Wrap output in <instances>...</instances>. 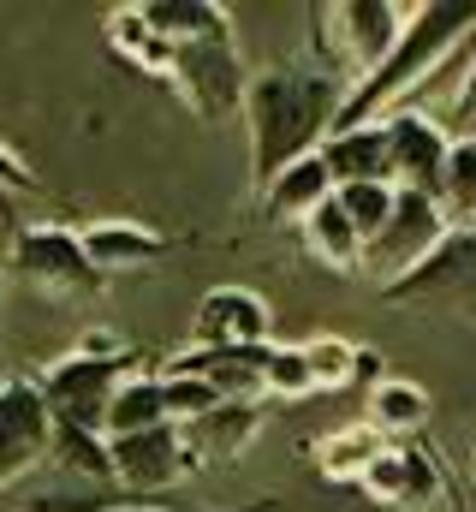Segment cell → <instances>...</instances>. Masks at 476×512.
Wrapping results in <instances>:
<instances>
[{"mask_svg": "<svg viewBox=\"0 0 476 512\" xmlns=\"http://www.w3.org/2000/svg\"><path fill=\"white\" fill-rule=\"evenodd\" d=\"M387 358L375 352V346H357V370H352V382H363V387H381L387 382V370H381Z\"/></svg>", "mask_w": 476, "mask_h": 512, "instance_id": "obj_31", "label": "cell"}, {"mask_svg": "<svg viewBox=\"0 0 476 512\" xmlns=\"http://www.w3.org/2000/svg\"><path fill=\"white\" fill-rule=\"evenodd\" d=\"M137 370H149V358L125 352L114 334H84V346L66 352V358H54V364L36 376V387H42V405H48L54 429L108 435V405H114V393L131 382Z\"/></svg>", "mask_w": 476, "mask_h": 512, "instance_id": "obj_3", "label": "cell"}, {"mask_svg": "<svg viewBox=\"0 0 476 512\" xmlns=\"http://www.w3.org/2000/svg\"><path fill=\"white\" fill-rule=\"evenodd\" d=\"M405 12L411 6H399V0H334V6H316L322 48L340 60V78L346 84L369 78L387 60V48L405 30Z\"/></svg>", "mask_w": 476, "mask_h": 512, "instance_id": "obj_6", "label": "cell"}, {"mask_svg": "<svg viewBox=\"0 0 476 512\" xmlns=\"http://www.w3.org/2000/svg\"><path fill=\"white\" fill-rule=\"evenodd\" d=\"M387 304H476V227H447V239L411 274L381 286Z\"/></svg>", "mask_w": 476, "mask_h": 512, "instance_id": "obj_9", "label": "cell"}, {"mask_svg": "<svg viewBox=\"0 0 476 512\" xmlns=\"http://www.w3.org/2000/svg\"><path fill=\"white\" fill-rule=\"evenodd\" d=\"M322 155V167H328V179L334 185H393V167H387V131L381 120H369V126H352V131H328V143L316 149Z\"/></svg>", "mask_w": 476, "mask_h": 512, "instance_id": "obj_16", "label": "cell"}, {"mask_svg": "<svg viewBox=\"0 0 476 512\" xmlns=\"http://www.w3.org/2000/svg\"><path fill=\"white\" fill-rule=\"evenodd\" d=\"M387 131V167H393V185L399 191H429L441 197V167H447V149H453V131L417 108H393L381 114Z\"/></svg>", "mask_w": 476, "mask_h": 512, "instance_id": "obj_10", "label": "cell"}, {"mask_svg": "<svg viewBox=\"0 0 476 512\" xmlns=\"http://www.w3.org/2000/svg\"><path fill=\"white\" fill-rule=\"evenodd\" d=\"M191 346L197 352H238V346H268V298L250 286H215L203 292L191 316Z\"/></svg>", "mask_w": 476, "mask_h": 512, "instance_id": "obj_12", "label": "cell"}, {"mask_svg": "<svg viewBox=\"0 0 476 512\" xmlns=\"http://www.w3.org/2000/svg\"><path fill=\"white\" fill-rule=\"evenodd\" d=\"M381 447H387L381 429L363 417V423H340V429L316 435V441H310V465H316V477H328V483H357V477L375 465Z\"/></svg>", "mask_w": 476, "mask_h": 512, "instance_id": "obj_18", "label": "cell"}, {"mask_svg": "<svg viewBox=\"0 0 476 512\" xmlns=\"http://www.w3.org/2000/svg\"><path fill=\"white\" fill-rule=\"evenodd\" d=\"M161 399H167V417L173 423H191V417H203V411L221 405V393L203 382V376H179V370H161Z\"/></svg>", "mask_w": 476, "mask_h": 512, "instance_id": "obj_28", "label": "cell"}, {"mask_svg": "<svg viewBox=\"0 0 476 512\" xmlns=\"http://www.w3.org/2000/svg\"><path fill=\"white\" fill-rule=\"evenodd\" d=\"M304 245H310V256H316L322 268H334V274H357V268H363V233L346 221V209H340L334 197L304 221Z\"/></svg>", "mask_w": 476, "mask_h": 512, "instance_id": "obj_20", "label": "cell"}, {"mask_svg": "<svg viewBox=\"0 0 476 512\" xmlns=\"http://www.w3.org/2000/svg\"><path fill=\"white\" fill-rule=\"evenodd\" d=\"M262 417H268L262 399H221L215 411L179 423L185 453H191V471H203V465H233L238 453L262 435Z\"/></svg>", "mask_w": 476, "mask_h": 512, "instance_id": "obj_14", "label": "cell"}, {"mask_svg": "<svg viewBox=\"0 0 476 512\" xmlns=\"http://www.w3.org/2000/svg\"><path fill=\"white\" fill-rule=\"evenodd\" d=\"M453 137H471V126H476V42H471V66H465V78H459V96H453Z\"/></svg>", "mask_w": 476, "mask_h": 512, "instance_id": "obj_30", "label": "cell"}, {"mask_svg": "<svg viewBox=\"0 0 476 512\" xmlns=\"http://www.w3.org/2000/svg\"><path fill=\"white\" fill-rule=\"evenodd\" d=\"M441 239H447V215H441V203H435L429 191H399L387 227L363 245V268H369L381 286H393L399 274H411L423 256L435 251Z\"/></svg>", "mask_w": 476, "mask_h": 512, "instance_id": "obj_7", "label": "cell"}, {"mask_svg": "<svg viewBox=\"0 0 476 512\" xmlns=\"http://www.w3.org/2000/svg\"><path fill=\"white\" fill-rule=\"evenodd\" d=\"M441 465H435V453H423V447H381L375 453V465L357 477V489L369 495V501H381V507H429L435 495H441Z\"/></svg>", "mask_w": 476, "mask_h": 512, "instance_id": "obj_13", "label": "cell"}, {"mask_svg": "<svg viewBox=\"0 0 476 512\" xmlns=\"http://www.w3.org/2000/svg\"><path fill=\"white\" fill-rule=\"evenodd\" d=\"M471 227H476V221H471Z\"/></svg>", "mask_w": 476, "mask_h": 512, "instance_id": "obj_34", "label": "cell"}, {"mask_svg": "<svg viewBox=\"0 0 476 512\" xmlns=\"http://www.w3.org/2000/svg\"><path fill=\"white\" fill-rule=\"evenodd\" d=\"M441 215L447 227H471L476 221V131L471 137H453L447 149V167H441Z\"/></svg>", "mask_w": 476, "mask_h": 512, "instance_id": "obj_23", "label": "cell"}, {"mask_svg": "<svg viewBox=\"0 0 476 512\" xmlns=\"http://www.w3.org/2000/svg\"><path fill=\"white\" fill-rule=\"evenodd\" d=\"M465 42H476V0H423V6H411L399 42L387 48V60L346 90V108H340L334 131H352L393 114V102L411 96L429 72H441L453 60V48H465Z\"/></svg>", "mask_w": 476, "mask_h": 512, "instance_id": "obj_2", "label": "cell"}, {"mask_svg": "<svg viewBox=\"0 0 476 512\" xmlns=\"http://www.w3.org/2000/svg\"><path fill=\"white\" fill-rule=\"evenodd\" d=\"M179 251L161 227H149V221H125V215H102V221H90L84 227V256L96 262V274L108 280V274H137V268H155V262H167V256Z\"/></svg>", "mask_w": 476, "mask_h": 512, "instance_id": "obj_15", "label": "cell"}, {"mask_svg": "<svg viewBox=\"0 0 476 512\" xmlns=\"http://www.w3.org/2000/svg\"><path fill=\"white\" fill-rule=\"evenodd\" d=\"M447 495H453V507H459V512H471V507H465V489H459V477H447Z\"/></svg>", "mask_w": 476, "mask_h": 512, "instance_id": "obj_33", "label": "cell"}, {"mask_svg": "<svg viewBox=\"0 0 476 512\" xmlns=\"http://www.w3.org/2000/svg\"><path fill=\"white\" fill-rule=\"evenodd\" d=\"M393 197H399V185H334V203L346 209V221H352L357 233H363V245L387 227V215H393Z\"/></svg>", "mask_w": 476, "mask_h": 512, "instance_id": "obj_25", "label": "cell"}, {"mask_svg": "<svg viewBox=\"0 0 476 512\" xmlns=\"http://www.w3.org/2000/svg\"><path fill=\"white\" fill-rule=\"evenodd\" d=\"M108 453H114V483L125 495H161L179 477H191V453H185L179 423H155L143 435H119V441H108Z\"/></svg>", "mask_w": 476, "mask_h": 512, "instance_id": "obj_11", "label": "cell"}, {"mask_svg": "<svg viewBox=\"0 0 476 512\" xmlns=\"http://www.w3.org/2000/svg\"><path fill=\"white\" fill-rule=\"evenodd\" d=\"M155 423H173V417H167V399H161V370H137V376L114 393V405H108V441L143 435V429H155Z\"/></svg>", "mask_w": 476, "mask_h": 512, "instance_id": "obj_22", "label": "cell"}, {"mask_svg": "<svg viewBox=\"0 0 476 512\" xmlns=\"http://www.w3.org/2000/svg\"><path fill=\"white\" fill-rule=\"evenodd\" d=\"M167 84L179 90V102L203 120V126H227L244 114V60H238V36L233 18L203 30V36H185L173 42V66H167Z\"/></svg>", "mask_w": 476, "mask_h": 512, "instance_id": "obj_4", "label": "cell"}, {"mask_svg": "<svg viewBox=\"0 0 476 512\" xmlns=\"http://www.w3.org/2000/svg\"><path fill=\"white\" fill-rule=\"evenodd\" d=\"M108 48H114L125 66L149 72V78H167V66H173V42L143 18V6H119V12H108Z\"/></svg>", "mask_w": 476, "mask_h": 512, "instance_id": "obj_19", "label": "cell"}, {"mask_svg": "<svg viewBox=\"0 0 476 512\" xmlns=\"http://www.w3.org/2000/svg\"><path fill=\"white\" fill-rule=\"evenodd\" d=\"M0 191H18V197H48V185L30 173V161H24L12 143H0Z\"/></svg>", "mask_w": 476, "mask_h": 512, "instance_id": "obj_29", "label": "cell"}, {"mask_svg": "<svg viewBox=\"0 0 476 512\" xmlns=\"http://www.w3.org/2000/svg\"><path fill=\"white\" fill-rule=\"evenodd\" d=\"M328 197H334V179H328L322 155H304V161H292V167L262 191V215H268L274 227H286V221H298V227H304Z\"/></svg>", "mask_w": 476, "mask_h": 512, "instance_id": "obj_17", "label": "cell"}, {"mask_svg": "<svg viewBox=\"0 0 476 512\" xmlns=\"http://www.w3.org/2000/svg\"><path fill=\"white\" fill-rule=\"evenodd\" d=\"M304 364H310V382H316V393L352 387L357 346H352V340H340V334H316V340H304Z\"/></svg>", "mask_w": 476, "mask_h": 512, "instance_id": "obj_26", "label": "cell"}, {"mask_svg": "<svg viewBox=\"0 0 476 512\" xmlns=\"http://www.w3.org/2000/svg\"><path fill=\"white\" fill-rule=\"evenodd\" d=\"M346 78L328 66H268L244 84V137H250V191L262 197L292 161L316 155L346 108Z\"/></svg>", "mask_w": 476, "mask_h": 512, "instance_id": "obj_1", "label": "cell"}, {"mask_svg": "<svg viewBox=\"0 0 476 512\" xmlns=\"http://www.w3.org/2000/svg\"><path fill=\"white\" fill-rule=\"evenodd\" d=\"M429 387L405 382V376H387L381 387H369V423L381 429V441L387 435H417L423 423H429Z\"/></svg>", "mask_w": 476, "mask_h": 512, "instance_id": "obj_21", "label": "cell"}, {"mask_svg": "<svg viewBox=\"0 0 476 512\" xmlns=\"http://www.w3.org/2000/svg\"><path fill=\"white\" fill-rule=\"evenodd\" d=\"M108 512H173V507H143V501H114ZM227 512H280L274 495H262V501H250V507H227Z\"/></svg>", "mask_w": 476, "mask_h": 512, "instance_id": "obj_32", "label": "cell"}, {"mask_svg": "<svg viewBox=\"0 0 476 512\" xmlns=\"http://www.w3.org/2000/svg\"><path fill=\"white\" fill-rule=\"evenodd\" d=\"M48 459H54L66 477H78V483H96V489H108V483H114V453H108V435L54 429V447H48Z\"/></svg>", "mask_w": 476, "mask_h": 512, "instance_id": "obj_24", "label": "cell"}, {"mask_svg": "<svg viewBox=\"0 0 476 512\" xmlns=\"http://www.w3.org/2000/svg\"><path fill=\"white\" fill-rule=\"evenodd\" d=\"M310 364H304V346H268V364H262V399H310Z\"/></svg>", "mask_w": 476, "mask_h": 512, "instance_id": "obj_27", "label": "cell"}, {"mask_svg": "<svg viewBox=\"0 0 476 512\" xmlns=\"http://www.w3.org/2000/svg\"><path fill=\"white\" fill-rule=\"evenodd\" d=\"M48 447H54V417L42 405L36 376H6L0 382V495L36 465H48Z\"/></svg>", "mask_w": 476, "mask_h": 512, "instance_id": "obj_8", "label": "cell"}, {"mask_svg": "<svg viewBox=\"0 0 476 512\" xmlns=\"http://www.w3.org/2000/svg\"><path fill=\"white\" fill-rule=\"evenodd\" d=\"M12 268L36 286V292H48V298H78V304H90V298H102V274H96V262L84 256V233L78 227H60V221H36V227H18V239H12Z\"/></svg>", "mask_w": 476, "mask_h": 512, "instance_id": "obj_5", "label": "cell"}]
</instances>
